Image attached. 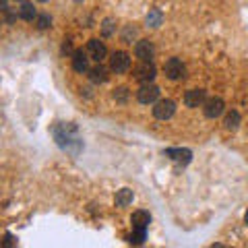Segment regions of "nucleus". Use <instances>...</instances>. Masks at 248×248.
Listing matches in <instances>:
<instances>
[{"label":"nucleus","instance_id":"bb28decb","mask_svg":"<svg viewBox=\"0 0 248 248\" xmlns=\"http://www.w3.org/2000/svg\"><path fill=\"white\" fill-rule=\"evenodd\" d=\"M37 2H48V0H37Z\"/></svg>","mask_w":248,"mask_h":248},{"label":"nucleus","instance_id":"f257e3e1","mask_svg":"<svg viewBox=\"0 0 248 248\" xmlns=\"http://www.w3.org/2000/svg\"><path fill=\"white\" fill-rule=\"evenodd\" d=\"M52 137L60 149L73 155V157H77L83 151V139L79 137V128L73 122H56L52 126Z\"/></svg>","mask_w":248,"mask_h":248},{"label":"nucleus","instance_id":"20e7f679","mask_svg":"<svg viewBox=\"0 0 248 248\" xmlns=\"http://www.w3.org/2000/svg\"><path fill=\"white\" fill-rule=\"evenodd\" d=\"M137 99L141 104H145V106L155 104L159 99V87L157 85H153V83H143L141 89L137 91Z\"/></svg>","mask_w":248,"mask_h":248},{"label":"nucleus","instance_id":"2eb2a0df","mask_svg":"<svg viewBox=\"0 0 248 248\" xmlns=\"http://www.w3.org/2000/svg\"><path fill=\"white\" fill-rule=\"evenodd\" d=\"M19 17H21L23 21H33V19L37 17L33 2H29V0H23V2H21V9H19Z\"/></svg>","mask_w":248,"mask_h":248},{"label":"nucleus","instance_id":"f3484780","mask_svg":"<svg viewBox=\"0 0 248 248\" xmlns=\"http://www.w3.org/2000/svg\"><path fill=\"white\" fill-rule=\"evenodd\" d=\"M223 126H226L228 130H236L240 126V114L236 110H232L226 114V120H223Z\"/></svg>","mask_w":248,"mask_h":248},{"label":"nucleus","instance_id":"9d476101","mask_svg":"<svg viewBox=\"0 0 248 248\" xmlns=\"http://www.w3.org/2000/svg\"><path fill=\"white\" fill-rule=\"evenodd\" d=\"M87 54H89L91 60L102 62V60L108 56V48H106L104 42H99V40H89V44H87Z\"/></svg>","mask_w":248,"mask_h":248},{"label":"nucleus","instance_id":"0eeeda50","mask_svg":"<svg viewBox=\"0 0 248 248\" xmlns=\"http://www.w3.org/2000/svg\"><path fill=\"white\" fill-rule=\"evenodd\" d=\"M203 112L207 118H219V116L226 112V104H223L221 97H209L203 104Z\"/></svg>","mask_w":248,"mask_h":248},{"label":"nucleus","instance_id":"4468645a","mask_svg":"<svg viewBox=\"0 0 248 248\" xmlns=\"http://www.w3.org/2000/svg\"><path fill=\"white\" fill-rule=\"evenodd\" d=\"M108 68L102 64V62H97L95 66H91L89 68V79L93 81V83H106L108 81Z\"/></svg>","mask_w":248,"mask_h":248},{"label":"nucleus","instance_id":"39448f33","mask_svg":"<svg viewBox=\"0 0 248 248\" xmlns=\"http://www.w3.org/2000/svg\"><path fill=\"white\" fill-rule=\"evenodd\" d=\"M130 68V56L126 52H114L110 56V71L116 75H124Z\"/></svg>","mask_w":248,"mask_h":248},{"label":"nucleus","instance_id":"9b49d317","mask_svg":"<svg viewBox=\"0 0 248 248\" xmlns=\"http://www.w3.org/2000/svg\"><path fill=\"white\" fill-rule=\"evenodd\" d=\"M135 54L139 60H153L155 56V46L149 40H139L135 46Z\"/></svg>","mask_w":248,"mask_h":248},{"label":"nucleus","instance_id":"b1692460","mask_svg":"<svg viewBox=\"0 0 248 248\" xmlns=\"http://www.w3.org/2000/svg\"><path fill=\"white\" fill-rule=\"evenodd\" d=\"M62 54H71V56L75 54V50H73V44H71V42H64V44H62Z\"/></svg>","mask_w":248,"mask_h":248},{"label":"nucleus","instance_id":"412c9836","mask_svg":"<svg viewBox=\"0 0 248 248\" xmlns=\"http://www.w3.org/2000/svg\"><path fill=\"white\" fill-rule=\"evenodd\" d=\"M135 37H137V29L135 27H130V25L124 27V31H122V42L124 44H133Z\"/></svg>","mask_w":248,"mask_h":248},{"label":"nucleus","instance_id":"f03ea898","mask_svg":"<svg viewBox=\"0 0 248 248\" xmlns=\"http://www.w3.org/2000/svg\"><path fill=\"white\" fill-rule=\"evenodd\" d=\"M133 75H135V79L139 83H151L155 79V75H157V68H155V64H153L151 60H141L135 66Z\"/></svg>","mask_w":248,"mask_h":248},{"label":"nucleus","instance_id":"6ab92c4d","mask_svg":"<svg viewBox=\"0 0 248 248\" xmlns=\"http://www.w3.org/2000/svg\"><path fill=\"white\" fill-rule=\"evenodd\" d=\"M147 238V230H135L133 228V234L128 236V242L130 244H143Z\"/></svg>","mask_w":248,"mask_h":248},{"label":"nucleus","instance_id":"ddd939ff","mask_svg":"<svg viewBox=\"0 0 248 248\" xmlns=\"http://www.w3.org/2000/svg\"><path fill=\"white\" fill-rule=\"evenodd\" d=\"M130 223H133L135 230H147L151 223V215L147 211H135L133 217H130Z\"/></svg>","mask_w":248,"mask_h":248},{"label":"nucleus","instance_id":"cd10ccee","mask_svg":"<svg viewBox=\"0 0 248 248\" xmlns=\"http://www.w3.org/2000/svg\"><path fill=\"white\" fill-rule=\"evenodd\" d=\"M75 2H83V0H75Z\"/></svg>","mask_w":248,"mask_h":248},{"label":"nucleus","instance_id":"dca6fc26","mask_svg":"<svg viewBox=\"0 0 248 248\" xmlns=\"http://www.w3.org/2000/svg\"><path fill=\"white\" fill-rule=\"evenodd\" d=\"M133 199H135V195H133L130 188H120L118 192H116V205L118 207H128L130 203H133Z\"/></svg>","mask_w":248,"mask_h":248},{"label":"nucleus","instance_id":"4be33fe9","mask_svg":"<svg viewBox=\"0 0 248 248\" xmlns=\"http://www.w3.org/2000/svg\"><path fill=\"white\" fill-rule=\"evenodd\" d=\"M52 25V19L48 17V15H37V17H35V27L37 29H48Z\"/></svg>","mask_w":248,"mask_h":248},{"label":"nucleus","instance_id":"393cba45","mask_svg":"<svg viewBox=\"0 0 248 248\" xmlns=\"http://www.w3.org/2000/svg\"><path fill=\"white\" fill-rule=\"evenodd\" d=\"M15 244H17V240L13 238V234H4V246L9 248V246H15Z\"/></svg>","mask_w":248,"mask_h":248},{"label":"nucleus","instance_id":"a211bd4d","mask_svg":"<svg viewBox=\"0 0 248 248\" xmlns=\"http://www.w3.org/2000/svg\"><path fill=\"white\" fill-rule=\"evenodd\" d=\"M161 21H164V15H161L159 9H151L149 15H147V25L149 27H159Z\"/></svg>","mask_w":248,"mask_h":248},{"label":"nucleus","instance_id":"1a4fd4ad","mask_svg":"<svg viewBox=\"0 0 248 248\" xmlns=\"http://www.w3.org/2000/svg\"><path fill=\"white\" fill-rule=\"evenodd\" d=\"M166 155L170 159H174L178 166H188L192 159V151L190 149H180V147H172V149H166Z\"/></svg>","mask_w":248,"mask_h":248},{"label":"nucleus","instance_id":"5701e85b","mask_svg":"<svg viewBox=\"0 0 248 248\" xmlns=\"http://www.w3.org/2000/svg\"><path fill=\"white\" fill-rule=\"evenodd\" d=\"M114 21L112 19H104V23H102V35L104 37H112V33H114Z\"/></svg>","mask_w":248,"mask_h":248},{"label":"nucleus","instance_id":"f8f14e48","mask_svg":"<svg viewBox=\"0 0 248 248\" xmlns=\"http://www.w3.org/2000/svg\"><path fill=\"white\" fill-rule=\"evenodd\" d=\"M73 68L77 73H87L89 71V54L83 50H75L73 54Z\"/></svg>","mask_w":248,"mask_h":248},{"label":"nucleus","instance_id":"7ed1b4c3","mask_svg":"<svg viewBox=\"0 0 248 248\" xmlns=\"http://www.w3.org/2000/svg\"><path fill=\"white\" fill-rule=\"evenodd\" d=\"M164 73L168 79H172V81H180L186 77V66H184V62L180 58H170L166 64H164Z\"/></svg>","mask_w":248,"mask_h":248},{"label":"nucleus","instance_id":"aec40b11","mask_svg":"<svg viewBox=\"0 0 248 248\" xmlns=\"http://www.w3.org/2000/svg\"><path fill=\"white\" fill-rule=\"evenodd\" d=\"M114 99L118 104H126L128 102V89L126 87H116L114 89Z\"/></svg>","mask_w":248,"mask_h":248},{"label":"nucleus","instance_id":"a878e982","mask_svg":"<svg viewBox=\"0 0 248 248\" xmlns=\"http://www.w3.org/2000/svg\"><path fill=\"white\" fill-rule=\"evenodd\" d=\"M244 221H246V226H248V209H246V213H244Z\"/></svg>","mask_w":248,"mask_h":248},{"label":"nucleus","instance_id":"423d86ee","mask_svg":"<svg viewBox=\"0 0 248 248\" xmlns=\"http://www.w3.org/2000/svg\"><path fill=\"white\" fill-rule=\"evenodd\" d=\"M174 114H176V104L172 102V99H159V102H155L153 116L157 120H170Z\"/></svg>","mask_w":248,"mask_h":248},{"label":"nucleus","instance_id":"6e6552de","mask_svg":"<svg viewBox=\"0 0 248 248\" xmlns=\"http://www.w3.org/2000/svg\"><path fill=\"white\" fill-rule=\"evenodd\" d=\"M207 91L205 89H188L184 93V106L186 108H199L205 104Z\"/></svg>","mask_w":248,"mask_h":248}]
</instances>
